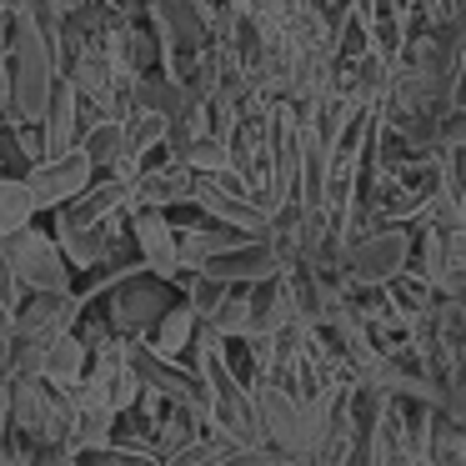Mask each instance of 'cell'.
I'll return each instance as SVG.
<instances>
[{"instance_id": "1", "label": "cell", "mask_w": 466, "mask_h": 466, "mask_svg": "<svg viewBox=\"0 0 466 466\" xmlns=\"http://www.w3.org/2000/svg\"><path fill=\"white\" fill-rule=\"evenodd\" d=\"M411 241H416V221H381V226H371V231L351 236V241L341 246V276L386 286L391 276L406 271V261H411Z\"/></svg>"}, {"instance_id": "2", "label": "cell", "mask_w": 466, "mask_h": 466, "mask_svg": "<svg viewBox=\"0 0 466 466\" xmlns=\"http://www.w3.org/2000/svg\"><path fill=\"white\" fill-rule=\"evenodd\" d=\"M5 266L15 271V281L25 291H71V261H66L61 241L41 226L5 236Z\"/></svg>"}, {"instance_id": "3", "label": "cell", "mask_w": 466, "mask_h": 466, "mask_svg": "<svg viewBox=\"0 0 466 466\" xmlns=\"http://www.w3.org/2000/svg\"><path fill=\"white\" fill-rule=\"evenodd\" d=\"M91 156L81 151V146H71V151H56V156H46V161H35L31 166V191H35V201L41 206H61V201H71L76 191H86L91 186Z\"/></svg>"}, {"instance_id": "4", "label": "cell", "mask_w": 466, "mask_h": 466, "mask_svg": "<svg viewBox=\"0 0 466 466\" xmlns=\"http://www.w3.org/2000/svg\"><path fill=\"white\" fill-rule=\"evenodd\" d=\"M35 211H41V201H35V191H31L25 176H0V241L15 236V231H25Z\"/></svg>"}, {"instance_id": "5", "label": "cell", "mask_w": 466, "mask_h": 466, "mask_svg": "<svg viewBox=\"0 0 466 466\" xmlns=\"http://www.w3.org/2000/svg\"><path fill=\"white\" fill-rule=\"evenodd\" d=\"M386 296H391V306L401 316H411V321H421V316H431L436 311V301H441V291H436L426 276H416V271H401V276H391L386 281Z\"/></svg>"}, {"instance_id": "6", "label": "cell", "mask_w": 466, "mask_h": 466, "mask_svg": "<svg viewBox=\"0 0 466 466\" xmlns=\"http://www.w3.org/2000/svg\"><path fill=\"white\" fill-rule=\"evenodd\" d=\"M216 466H276V461H271V451H266V446H231V451H226Z\"/></svg>"}]
</instances>
